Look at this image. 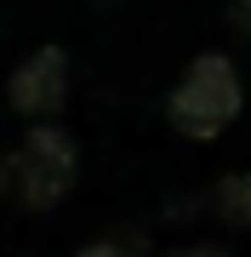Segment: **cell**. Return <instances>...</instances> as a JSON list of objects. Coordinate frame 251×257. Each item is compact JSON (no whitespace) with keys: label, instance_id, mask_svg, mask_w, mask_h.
<instances>
[{"label":"cell","instance_id":"4","mask_svg":"<svg viewBox=\"0 0 251 257\" xmlns=\"http://www.w3.org/2000/svg\"><path fill=\"white\" fill-rule=\"evenodd\" d=\"M211 211L228 229H251V172H228L223 183L211 189Z\"/></svg>","mask_w":251,"mask_h":257},{"label":"cell","instance_id":"6","mask_svg":"<svg viewBox=\"0 0 251 257\" xmlns=\"http://www.w3.org/2000/svg\"><path fill=\"white\" fill-rule=\"evenodd\" d=\"M177 257H228L223 246H188V251H177Z\"/></svg>","mask_w":251,"mask_h":257},{"label":"cell","instance_id":"2","mask_svg":"<svg viewBox=\"0 0 251 257\" xmlns=\"http://www.w3.org/2000/svg\"><path fill=\"white\" fill-rule=\"evenodd\" d=\"M12 183H18L29 211H52L75 189V138L63 126H35L23 132L18 155H12Z\"/></svg>","mask_w":251,"mask_h":257},{"label":"cell","instance_id":"3","mask_svg":"<svg viewBox=\"0 0 251 257\" xmlns=\"http://www.w3.org/2000/svg\"><path fill=\"white\" fill-rule=\"evenodd\" d=\"M6 97H12V109H18V114H57V109H63V97H69V57L57 52V46H40L35 57H23V63H18Z\"/></svg>","mask_w":251,"mask_h":257},{"label":"cell","instance_id":"7","mask_svg":"<svg viewBox=\"0 0 251 257\" xmlns=\"http://www.w3.org/2000/svg\"><path fill=\"white\" fill-rule=\"evenodd\" d=\"M6 183H12V160H0V194H6Z\"/></svg>","mask_w":251,"mask_h":257},{"label":"cell","instance_id":"5","mask_svg":"<svg viewBox=\"0 0 251 257\" xmlns=\"http://www.w3.org/2000/svg\"><path fill=\"white\" fill-rule=\"evenodd\" d=\"M75 257H149V246H143V234H103L92 246H80Z\"/></svg>","mask_w":251,"mask_h":257},{"label":"cell","instance_id":"1","mask_svg":"<svg viewBox=\"0 0 251 257\" xmlns=\"http://www.w3.org/2000/svg\"><path fill=\"white\" fill-rule=\"evenodd\" d=\"M234 114H240V74H234V63L223 52L194 57L166 97V120L183 138H217Z\"/></svg>","mask_w":251,"mask_h":257}]
</instances>
